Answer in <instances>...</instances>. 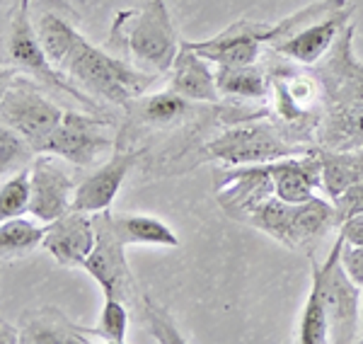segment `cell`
<instances>
[{"label":"cell","instance_id":"28","mask_svg":"<svg viewBox=\"0 0 363 344\" xmlns=\"http://www.w3.org/2000/svg\"><path fill=\"white\" fill-rule=\"evenodd\" d=\"M32 206V174L29 167L17 174H10L0 187V221L29 213Z\"/></svg>","mask_w":363,"mask_h":344},{"label":"cell","instance_id":"15","mask_svg":"<svg viewBox=\"0 0 363 344\" xmlns=\"http://www.w3.org/2000/svg\"><path fill=\"white\" fill-rule=\"evenodd\" d=\"M97 243L95 216L70 209L46 226L42 248L61 267H85Z\"/></svg>","mask_w":363,"mask_h":344},{"label":"cell","instance_id":"27","mask_svg":"<svg viewBox=\"0 0 363 344\" xmlns=\"http://www.w3.org/2000/svg\"><path fill=\"white\" fill-rule=\"evenodd\" d=\"M34 158H37L34 145L22 133L3 124V129H0V172H3V177L27 170Z\"/></svg>","mask_w":363,"mask_h":344},{"label":"cell","instance_id":"13","mask_svg":"<svg viewBox=\"0 0 363 344\" xmlns=\"http://www.w3.org/2000/svg\"><path fill=\"white\" fill-rule=\"evenodd\" d=\"M68 165L70 162L54 153H37V158L29 165V174H32L29 216L39 218L42 223H51L73 206L78 184H75Z\"/></svg>","mask_w":363,"mask_h":344},{"label":"cell","instance_id":"26","mask_svg":"<svg viewBox=\"0 0 363 344\" xmlns=\"http://www.w3.org/2000/svg\"><path fill=\"white\" fill-rule=\"evenodd\" d=\"M298 342L301 344H327L330 342V323H327L325 296H322V284L315 274H313V284H310L306 308H303Z\"/></svg>","mask_w":363,"mask_h":344},{"label":"cell","instance_id":"10","mask_svg":"<svg viewBox=\"0 0 363 344\" xmlns=\"http://www.w3.org/2000/svg\"><path fill=\"white\" fill-rule=\"evenodd\" d=\"M114 145V121L109 116L66 109L63 121L58 124L42 153H54L70 165L87 167L112 153Z\"/></svg>","mask_w":363,"mask_h":344},{"label":"cell","instance_id":"6","mask_svg":"<svg viewBox=\"0 0 363 344\" xmlns=\"http://www.w3.org/2000/svg\"><path fill=\"white\" fill-rule=\"evenodd\" d=\"M315 145L291 143L274 124L269 114L250 116V119L230 121L218 136L203 143V160L218 162L223 167H242V165H264L284 158L308 153Z\"/></svg>","mask_w":363,"mask_h":344},{"label":"cell","instance_id":"29","mask_svg":"<svg viewBox=\"0 0 363 344\" xmlns=\"http://www.w3.org/2000/svg\"><path fill=\"white\" fill-rule=\"evenodd\" d=\"M128 330V303L116 296H104V308L99 313L97 325L92 328V337L109 344H124Z\"/></svg>","mask_w":363,"mask_h":344},{"label":"cell","instance_id":"31","mask_svg":"<svg viewBox=\"0 0 363 344\" xmlns=\"http://www.w3.org/2000/svg\"><path fill=\"white\" fill-rule=\"evenodd\" d=\"M342 265L349 272V277L363 289V245H347L342 250Z\"/></svg>","mask_w":363,"mask_h":344},{"label":"cell","instance_id":"16","mask_svg":"<svg viewBox=\"0 0 363 344\" xmlns=\"http://www.w3.org/2000/svg\"><path fill=\"white\" fill-rule=\"evenodd\" d=\"M29 15L46 56L61 68L70 49L83 37L78 32V15L66 0H29Z\"/></svg>","mask_w":363,"mask_h":344},{"label":"cell","instance_id":"5","mask_svg":"<svg viewBox=\"0 0 363 344\" xmlns=\"http://www.w3.org/2000/svg\"><path fill=\"white\" fill-rule=\"evenodd\" d=\"M10 29H8V51H5V63L13 71L25 73L34 83H39L54 97L56 102H73L80 109L92 114H104V104L90 97L85 90H80L73 80L68 78L61 68L51 63L46 56L42 42H39L37 32L32 25V15H29V0H20L8 15Z\"/></svg>","mask_w":363,"mask_h":344},{"label":"cell","instance_id":"32","mask_svg":"<svg viewBox=\"0 0 363 344\" xmlns=\"http://www.w3.org/2000/svg\"><path fill=\"white\" fill-rule=\"evenodd\" d=\"M337 233L344 238L347 245H363V213L347 218L342 226H339Z\"/></svg>","mask_w":363,"mask_h":344},{"label":"cell","instance_id":"33","mask_svg":"<svg viewBox=\"0 0 363 344\" xmlns=\"http://www.w3.org/2000/svg\"><path fill=\"white\" fill-rule=\"evenodd\" d=\"M359 342H363V303H361V340Z\"/></svg>","mask_w":363,"mask_h":344},{"label":"cell","instance_id":"12","mask_svg":"<svg viewBox=\"0 0 363 344\" xmlns=\"http://www.w3.org/2000/svg\"><path fill=\"white\" fill-rule=\"evenodd\" d=\"M272 196H277L272 162L223 167V172H218L216 179V201L230 218L245 221V223L255 213V209Z\"/></svg>","mask_w":363,"mask_h":344},{"label":"cell","instance_id":"2","mask_svg":"<svg viewBox=\"0 0 363 344\" xmlns=\"http://www.w3.org/2000/svg\"><path fill=\"white\" fill-rule=\"evenodd\" d=\"M182 49L165 0H145L143 8L114 17L107 51L153 75H167Z\"/></svg>","mask_w":363,"mask_h":344},{"label":"cell","instance_id":"1","mask_svg":"<svg viewBox=\"0 0 363 344\" xmlns=\"http://www.w3.org/2000/svg\"><path fill=\"white\" fill-rule=\"evenodd\" d=\"M262 63L267 66L269 80H272L269 116L274 119V124L291 143L315 145L318 126L327 109L325 87L315 68L298 66L272 49L262 56Z\"/></svg>","mask_w":363,"mask_h":344},{"label":"cell","instance_id":"9","mask_svg":"<svg viewBox=\"0 0 363 344\" xmlns=\"http://www.w3.org/2000/svg\"><path fill=\"white\" fill-rule=\"evenodd\" d=\"M344 238L337 233V240L332 245L330 255L325 262H313V274L322 284V296H325L327 323H330V342L335 344H354L361 340V303L363 289L342 265Z\"/></svg>","mask_w":363,"mask_h":344},{"label":"cell","instance_id":"23","mask_svg":"<svg viewBox=\"0 0 363 344\" xmlns=\"http://www.w3.org/2000/svg\"><path fill=\"white\" fill-rule=\"evenodd\" d=\"M322 162V194L337 199L349 187L363 182V148L359 150H327L320 148Z\"/></svg>","mask_w":363,"mask_h":344},{"label":"cell","instance_id":"11","mask_svg":"<svg viewBox=\"0 0 363 344\" xmlns=\"http://www.w3.org/2000/svg\"><path fill=\"white\" fill-rule=\"evenodd\" d=\"M354 34L356 25L351 22L337 37L325 58L313 66L325 87L327 104L332 107L363 104V63L354 56Z\"/></svg>","mask_w":363,"mask_h":344},{"label":"cell","instance_id":"8","mask_svg":"<svg viewBox=\"0 0 363 344\" xmlns=\"http://www.w3.org/2000/svg\"><path fill=\"white\" fill-rule=\"evenodd\" d=\"M63 114L66 109L42 85L27 78L25 73L3 68V100H0L3 124L22 133L37 153H42L49 138L54 136Z\"/></svg>","mask_w":363,"mask_h":344},{"label":"cell","instance_id":"4","mask_svg":"<svg viewBox=\"0 0 363 344\" xmlns=\"http://www.w3.org/2000/svg\"><path fill=\"white\" fill-rule=\"evenodd\" d=\"M356 8L349 0H322L272 27L267 46L298 66H310L325 58L339 34L351 25Z\"/></svg>","mask_w":363,"mask_h":344},{"label":"cell","instance_id":"30","mask_svg":"<svg viewBox=\"0 0 363 344\" xmlns=\"http://www.w3.org/2000/svg\"><path fill=\"white\" fill-rule=\"evenodd\" d=\"M332 204H335V209H337L339 226H342L347 218H351V216L363 213V182L349 187V189L342 192L337 199H332Z\"/></svg>","mask_w":363,"mask_h":344},{"label":"cell","instance_id":"18","mask_svg":"<svg viewBox=\"0 0 363 344\" xmlns=\"http://www.w3.org/2000/svg\"><path fill=\"white\" fill-rule=\"evenodd\" d=\"M208 63L211 61L191 49L189 42H182L179 54L167 71V87L191 102L220 104L223 97H220L218 83H216V71H211Z\"/></svg>","mask_w":363,"mask_h":344},{"label":"cell","instance_id":"7","mask_svg":"<svg viewBox=\"0 0 363 344\" xmlns=\"http://www.w3.org/2000/svg\"><path fill=\"white\" fill-rule=\"evenodd\" d=\"M247 223L267 233L284 248L308 253L310 257L315 255V248L322 238L330 235L332 231H339L335 204L332 199H322L320 194L303 204H289L279 196H272L255 209Z\"/></svg>","mask_w":363,"mask_h":344},{"label":"cell","instance_id":"25","mask_svg":"<svg viewBox=\"0 0 363 344\" xmlns=\"http://www.w3.org/2000/svg\"><path fill=\"white\" fill-rule=\"evenodd\" d=\"M39 218H25V216H15L0 223V255L5 262L20 260L32 255L39 245H44L46 238V226H39Z\"/></svg>","mask_w":363,"mask_h":344},{"label":"cell","instance_id":"3","mask_svg":"<svg viewBox=\"0 0 363 344\" xmlns=\"http://www.w3.org/2000/svg\"><path fill=\"white\" fill-rule=\"evenodd\" d=\"M61 71L97 102L124 109L128 102L145 95L157 80V75L140 71L133 63L114 56L112 51L92 46L85 37H80L78 44L70 49Z\"/></svg>","mask_w":363,"mask_h":344},{"label":"cell","instance_id":"14","mask_svg":"<svg viewBox=\"0 0 363 344\" xmlns=\"http://www.w3.org/2000/svg\"><path fill=\"white\" fill-rule=\"evenodd\" d=\"M272 27L274 25L267 22L238 20L216 37L206 42H189V46L216 66H250V63H259L264 56Z\"/></svg>","mask_w":363,"mask_h":344},{"label":"cell","instance_id":"24","mask_svg":"<svg viewBox=\"0 0 363 344\" xmlns=\"http://www.w3.org/2000/svg\"><path fill=\"white\" fill-rule=\"evenodd\" d=\"M112 223L116 235L126 245H162V248H177L179 238L169 226L162 223L155 216L143 213H112Z\"/></svg>","mask_w":363,"mask_h":344},{"label":"cell","instance_id":"22","mask_svg":"<svg viewBox=\"0 0 363 344\" xmlns=\"http://www.w3.org/2000/svg\"><path fill=\"white\" fill-rule=\"evenodd\" d=\"M315 145L327 150H359L363 148V104L332 107L327 104L318 126Z\"/></svg>","mask_w":363,"mask_h":344},{"label":"cell","instance_id":"17","mask_svg":"<svg viewBox=\"0 0 363 344\" xmlns=\"http://www.w3.org/2000/svg\"><path fill=\"white\" fill-rule=\"evenodd\" d=\"M140 153L143 150H116L112 158L102 162L90 177L78 184L70 209L90 216L99 211H109L114 196L119 194L126 174L131 172L133 162L140 158Z\"/></svg>","mask_w":363,"mask_h":344},{"label":"cell","instance_id":"21","mask_svg":"<svg viewBox=\"0 0 363 344\" xmlns=\"http://www.w3.org/2000/svg\"><path fill=\"white\" fill-rule=\"evenodd\" d=\"M216 83L225 104L264 102L272 95V80L262 61L250 66H218Z\"/></svg>","mask_w":363,"mask_h":344},{"label":"cell","instance_id":"19","mask_svg":"<svg viewBox=\"0 0 363 344\" xmlns=\"http://www.w3.org/2000/svg\"><path fill=\"white\" fill-rule=\"evenodd\" d=\"M196 104L186 97H182L174 90H160V92H145V95L136 97L133 102H128L126 112L136 124L145 126V129H174L182 126L196 116Z\"/></svg>","mask_w":363,"mask_h":344},{"label":"cell","instance_id":"20","mask_svg":"<svg viewBox=\"0 0 363 344\" xmlns=\"http://www.w3.org/2000/svg\"><path fill=\"white\" fill-rule=\"evenodd\" d=\"M92 340V328L68 320L58 308H39L22 316V344H87Z\"/></svg>","mask_w":363,"mask_h":344}]
</instances>
